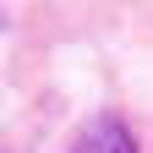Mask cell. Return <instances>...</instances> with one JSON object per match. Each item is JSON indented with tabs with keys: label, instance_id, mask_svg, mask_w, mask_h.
Instances as JSON below:
<instances>
[{
	"label": "cell",
	"instance_id": "6da1fadb",
	"mask_svg": "<svg viewBox=\"0 0 153 153\" xmlns=\"http://www.w3.org/2000/svg\"><path fill=\"white\" fill-rule=\"evenodd\" d=\"M71 153H137V142H131L120 115H99V120L82 126V137L71 142Z\"/></svg>",
	"mask_w": 153,
	"mask_h": 153
}]
</instances>
